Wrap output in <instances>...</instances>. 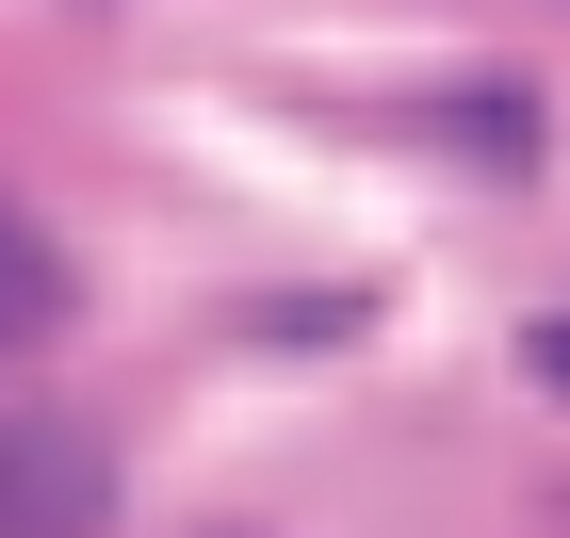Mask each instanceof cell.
<instances>
[{"label":"cell","mask_w":570,"mask_h":538,"mask_svg":"<svg viewBox=\"0 0 570 538\" xmlns=\"http://www.w3.org/2000/svg\"><path fill=\"white\" fill-rule=\"evenodd\" d=\"M522 359H538V375L570 392V311H554V326H522Z\"/></svg>","instance_id":"obj_4"},{"label":"cell","mask_w":570,"mask_h":538,"mask_svg":"<svg viewBox=\"0 0 570 538\" xmlns=\"http://www.w3.org/2000/svg\"><path fill=\"white\" fill-rule=\"evenodd\" d=\"M440 147H473L489 179H522L538 164V98L522 82H456V98H440Z\"/></svg>","instance_id":"obj_3"},{"label":"cell","mask_w":570,"mask_h":538,"mask_svg":"<svg viewBox=\"0 0 570 538\" xmlns=\"http://www.w3.org/2000/svg\"><path fill=\"white\" fill-rule=\"evenodd\" d=\"M228 538H245V522H228Z\"/></svg>","instance_id":"obj_5"},{"label":"cell","mask_w":570,"mask_h":538,"mask_svg":"<svg viewBox=\"0 0 570 538\" xmlns=\"http://www.w3.org/2000/svg\"><path fill=\"white\" fill-rule=\"evenodd\" d=\"M0 538H115V441L66 408H0Z\"/></svg>","instance_id":"obj_1"},{"label":"cell","mask_w":570,"mask_h":538,"mask_svg":"<svg viewBox=\"0 0 570 538\" xmlns=\"http://www.w3.org/2000/svg\"><path fill=\"white\" fill-rule=\"evenodd\" d=\"M82 311V277H66V245H49L33 213H17V196H0V359H33L49 326Z\"/></svg>","instance_id":"obj_2"}]
</instances>
